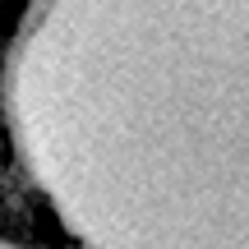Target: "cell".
<instances>
[{
	"label": "cell",
	"mask_w": 249,
	"mask_h": 249,
	"mask_svg": "<svg viewBox=\"0 0 249 249\" xmlns=\"http://www.w3.org/2000/svg\"><path fill=\"white\" fill-rule=\"evenodd\" d=\"M0 120L74 249H249V0H28Z\"/></svg>",
	"instance_id": "cell-1"
},
{
	"label": "cell",
	"mask_w": 249,
	"mask_h": 249,
	"mask_svg": "<svg viewBox=\"0 0 249 249\" xmlns=\"http://www.w3.org/2000/svg\"><path fill=\"white\" fill-rule=\"evenodd\" d=\"M0 249H37V245H18V240H5L0 235Z\"/></svg>",
	"instance_id": "cell-2"
}]
</instances>
